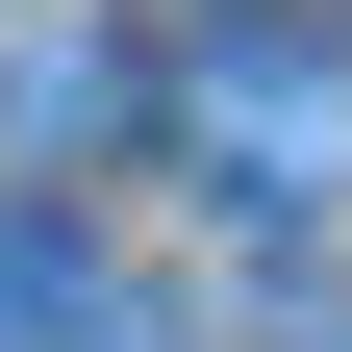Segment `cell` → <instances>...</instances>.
<instances>
[{"label":"cell","instance_id":"7a4b0ae2","mask_svg":"<svg viewBox=\"0 0 352 352\" xmlns=\"http://www.w3.org/2000/svg\"><path fill=\"white\" fill-rule=\"evenodd\" d=\"M76 302H101V227H76L51 176H0V352H51Z\"/></svg>","mask_w":352,"mask_h":352},{"label":"cell","instance_id":"277c9868","mask_svg":"<svg viewBox=\"0 0 352 352\" xmlns=\"http://www.w3.org/2000/svg\"><path fill=\"white\" fill-rule=\"evenodd\" d=\"M51 352H176V302H151V277H126V252H101V302H76Z\"/></svg>","mask_w":352,"mask_h":352},{"label":"cell","instance_id":"6da1fadb","mask_svg":"<svg viewBox=\"0 0 352 352\" xmlns=\"http://www.w3.org/2000/svg\"><path fill=\"white\" fill-rule=\"evenodd\" d=\"M151 126H176L201 176H227L252 227H302V201L352 176V51L302 25V0H227V25H201V51L151 76Z\"/></svg>","mask_w":352,"mask_h":352},{"label":"cell","instance_id":"3957f363","mask_svg":"<svg viewBox=\"0 0 352 352\" xmlns=\"http://www.w3.org/2000/svg\"><path fill=\"white\" fill-rule=\"evenodd\" d=\"M101 126H151V51H51L25 76V151H101Z\"/></svg>","mask_w":352,"mask_h":352}]
</instances>
